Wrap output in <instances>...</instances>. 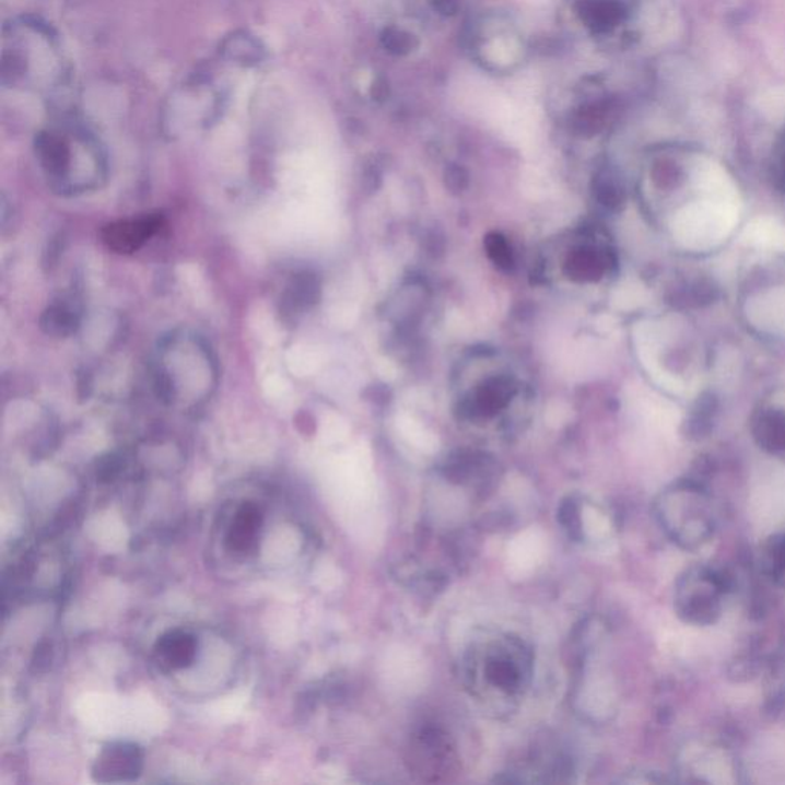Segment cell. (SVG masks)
<instances>
[{"label": "cell", "instance_id": "cell-18", "mask_svg": "<svg viewBox=\"0 0 785 785\" xmlns=\"http://www.w3.org/2000/svg\"><path fill=\"white\" fill-rule=\"evenodd\" d=\"M227 55L231 59L239 60V62H257L261 49L254 40L246 39V37H235V39L229 40Z\"/></svg>", "mask_w": 785, "mask_h": 785}, {"label": "cell", "instance_id": "cell-17", "mask_svg": "<svg viewBox=\"0 0 785 785\" xmlns=\"http://www.w3.org/2000/svg\"><path fill=\"white\" fill-rule=\"evenodd\" d=\"M383 44L385 49L391 55L403 56L413 51L414 39L410 33L402 32L398 28L385 30L383 34Z\"/></svg>", "mask_w": 785, "mask_h": 785}, {"label": "cell", "instance_id": "cell-13", "mask_svg": "<svg viewBox=\"0 0 785 785\" xmlns=\"http://www.w3.org/2000/svg\"><path fill=\"white\" fill-rule=\"evenodd\" d=\"M316 292H318V288L311 276L301 273L293 278L285 288L283 300H281V312H283L284 318L289 319V316L293 318L306 311L312 303H315Z\"/></svg>", "mask_w": 785, "mask_h": 785}, {"label": "cell", "instance_id": "cell-2", "mask_svg": "<svg viewBox=\"0 0 785 785\" xmlns=\"http://www.w3.org/2000/svg\"><path fill=\"white\" fill-rule=\"evenodd\" d=\"M36 154L52 189L74 196L97 188L105 178L101 144L79 125L45 129L36 137Z\"/></svg>", "mask_w": 785, "mask_h": 785}, {"label": "cell", "instance_id": "cell-8", "mask_svg": "<svg viewBox=\"0 0 785 785\" xmlns=\"http://www.w3.org/2000/svg\"><path fill=\"white\" fill-rule=\"evenodd\" d=\"M163 226V216L143 215L110 223L102 231V242L117 254H132L139 250Z\"/></svg>", "mask_w": 785, "mask_h": 785}, {"label": "cell", "instance_id": "cell-7", "mask_svg": "<svg viewBox=\"0 0 785 785\" xmlns=\"http://www.w3.org/2000/svg\"><path fill=\"white\" fill-rule=\"evenodd\" d=\"M143 769V752L139 746L129 742H114L102 750L94 765L95 781L120 783L139 777Z\"/></svg>", "mask_w": 785, "mask_h": 785}, {"label": "cell", "instance_id": "cell-11", "mask_svg": "<svg viewBox=\"0 0 785 785\" xmlns=\"http://www.w3.org/2000/svg\"><path fill=\"white\" fill-rule=\"evenodd\" d=\"M262 516L257 505L244 503L242 508L236 511L234 522L227 535V547L231 551H249L257 540L259 528H261Z\"/></svg>", "mask_w": 785, "mask_h": 785}, {"label": "cell", "instance_id": "cell-14", "mask_svg": "<svg viewBox=\"0 0 785 785\" xmlns=\"http://www.w3.org/2000/svg\"><path fill=\"white\" fill-rule=\"evenodd\" d=\"M760 567L765 577L785 588V529L761 544Z\"/></svg>", "mask_w": 785, "mask_h": 785}, {"label": "cell", "instance_id": "cell-3", "mask_svg": "<svg viewBox=\"0 0 785 785\" xmlns=\"http://www.w3.org/2000/svg\"><path fill=\"white\" fill-rule=\"evenodd\" d=\"M654 514L661 531L683 551L706 547L718 528L711 494L692 480H681L663 490L655 499Z\"/></svg>", "mask_w": 785, "mask_h": 785}, {"label": "cell", "instance_id": "cell-19", "mask_svg": "<svg viewBox=\"0 0 785 785\" xmlns=\"http://www.w3.org/2000/svg\"><path fill=\"white\" fill-rule=\"evenodd\" d=\"M121 468V460L117 456H108L101 460L97 468V478L102 482H109L118 474Z\"/></svg>", "mask_w": 785, "mask_h": 785}, {"label": "cell", "instance_id": "cell-21", "mask_svg": "<svg viewBox=\"0 0 785 785\" xmlns=\"http://www.w3.org/2000/svg\"><path fill=\"white\" fill-rule=\"evenodd\" d=\"M387 83H385L383 79L377 80L375 85H373V97H376L377 101H384V98L387 97Z\"/></svg>", "mask_w": 785, "mask_h": 785}, {"label": "cell", "instance_id": "cell-20", "mask_svg": "<svg viewBox=\"0 0 785 785\" xmlns=\"http://www.w3.org/2000/svg\"><path fill=\"white\" fill-rule=\"evenodd\" d=\"M434 9L440 11L444 16H453L459 10L456 0H434Z\"/></svg>", "mask_w": 785, "mask_h": 785}, {"label": "cell", "instance_id": "cell-6", "mask_svg": "<svg viewBox=\"0 0 785 785\" xmlns=\"http://www.w3.org/2000/svg\"><path fill=\"white\" fill-rule=\"evenodd\" d=\"M411 768L419 775H432L433 780L448 775L457 761L455 747L452 746L447 735L440 730L426 729L418 735L411 742Z\"/></svg>", "mask_w": 785, "mask_h": 785}, {"label": "cell", "instance_id": "cell-12", "mask_svg": "<svg viewBox=\"0 0 785 785\" xmlns=\"http://www.w3.org/2000/svg\"><path fill=\"white\" fill-rule=\"evenodd\" d=\"M582 19L594 32L605 33L626 17V5L621 0H583Z\"/></svg>", "mask_w": 785, "mask_h": 785}, {"label": "cell", "instance_id": "cell-4", "mask_svg": "<svg viewBox=\"0 0 785 785\" xmlns=\"http://www.w3.org/2000/svg\"><path fill=\"white\" fill-rule=\"evenodd\" d=\"M734 586V578L723 567L699 563L678 577L673 609L678 619L691 626H712L722 619L724 600Z\"/></svg>", "mask_w": 785, "mask_h": 785}, {"label": "cell", "instance_id": "cell-16", "mask_svg": "<svg viewBox=\"0 0 785 785\" xmlns=\"http://www.w3.org/2000/svg\"><path fill=\"white\" fill-rule=\"evenodd\" d=\"M757 440L762 448L770 453L785 452V419L777 414L762 417L754 429Z\"/></svg>", "mask_w": 785, "mask_h": 785}, {"label": "cell", "instance_id": "cell-5", "mask_svg": "<svg viewBox=\"0 0 785 785\" xmlns=\"http://www.w3.org/2000/svg\"><path fill=\"white\" fill-rule=\"evenodd\" d=\"M678 770L688 783H726L724 773L730 776L738 773L734 754L715 742H696L686 747L678 761Z\"/></svg>", "mask_w": 785, "mask_h": 785}, {"label": "cell", "instance_id": "cell-1", "mask_svg": "<svg viewBox=\"0 0 785 785\" xmlns=\"http://www.w3.org/2000/svg\"><path fill=\"white\" fill-rule=\"evenodd\" d=\"M460 684L480 711L505 718L518 711L535 680V652L501 629L476 632L459 660Z\"/></svg>", "mask_w": 785, "mask_h": 785}, {"label": "cell", "instance_id": "cell-9", "mask_svg": "<svg viewBox=\"0 0 785 785\" xmlns=\"http://www.w3.org/2000/svg\"><path fill=\"white\" fill-rule=\"evenodd\" d=\"M196 657L197 640L188 632H166L155 644V660L163 670L189 668Z\"/></svg>", "mask_w": 785, "mask_h": 785}, {"label": "cell", "instance_id": "cell-15", "mask_svg": "<svg viewBox=\"0 0 785 785\" xmlns=\"http://www.w3.org/2000/svg\"><path fill=\"white\" fill-rule=\"evenodd\" d=\"M42 330L56 338L70 337L79 327V314L74 306L62 303L49 306L40 318Z\"/></svg>", "mask_w": 785, "mask_h": 785}, {"label": "cell", "instance_id": "cell-10", "mask_svg": "<svg viewBox=\"0 0 785 785\" xmlns=\"http://www.w3.org/2000/svg\"><path fill=\"white\" fill-rule=\"evenodd\" d=\"M729 223V215L723 208H700L699 211L688 212V223L684 238L688 243H711L724 234V227Z\"/></svg>", "mask_w": 785, "mask_h": 785}]
</instances>
